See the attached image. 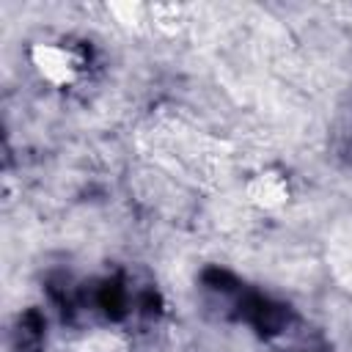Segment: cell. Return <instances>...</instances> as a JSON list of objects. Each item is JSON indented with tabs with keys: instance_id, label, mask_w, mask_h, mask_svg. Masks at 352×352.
<instances>
[{
	"instance_id": "1",
	"label": "cell",
	"mask_w": 352,
	"mask_h": 352,
	"mask_svg": "<svg viewBox=\"0 0 352 352\" xmlns=\"http://www.w3.org/2000/svg\"><path fill=\"white\" fill-rule=\"evenodd\" d=\"M33 74L50 88H72L82 80L88 58L72 38H38L28 47Z\"/></svg>"
},
{
	"instance_id": "2",
	"label": "cell",
	"mask_w": 352,
	"mask_h": 352,
	"mask_svg": "<svg viewBox=\"0 0 352 352\" xmlns=\"http://www.w3.org/2000/svg\"><path fill=\"white\" fill-rule=\"evenodd\" d=\"M242 198L256 212H280L292 201V182L280 168H258L245 179Z\"/></svg>"
},
{
	"instance_id": "3",
	"label": "cell",
	"mask_w": 352,
	"mask_h": 352,
	"mask_svg": "<svg viewBox=\"0 0 352 352\" xmlns=\"http://www.w3.org/2000/svg\"><path fill=\"white\" fill-rule=\"evenodd\" d=\"M107 8L118 22H140V14H143V6H132V3H116Z\"/></svg>"
}]
</instances>
